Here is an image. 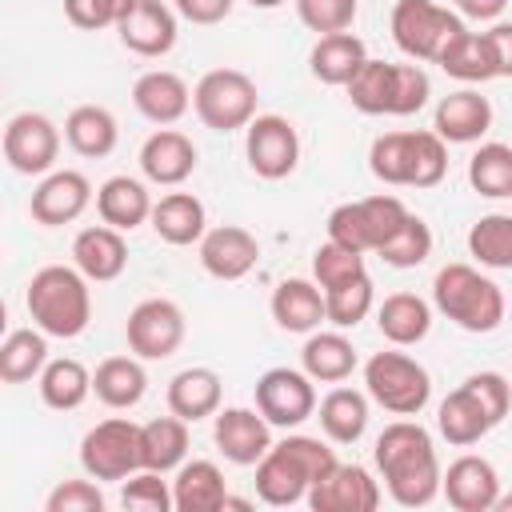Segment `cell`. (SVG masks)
<instances>
[{
  "mask_svg": "<svg viewBox=\"0 0 512 512\" xmlns=\"http://www.w3.org/2000/svg\"><path fill=\"white\" fill-rule=\"evenodd\" d=\"M320 428L332 444H356L368 428V396L356 388H332L320 400Z\"/></svg>",
  "mask_w": 512,
  "mask_h": 512,
  "instance_id": "obj_37",
  "label": "cell"
},
{
  "mask_svg": "<svg viewBox=\"0 0 512 512\" xmlns=\"http://www.w3.org/2000/svg\"><path fill=\"white\" fill-rule=\"evenodd\" d=\"M376 328L388 344L396 348H408V344H420L432 328V308L428 300H420L416 292H392L384 296V304L376 308Z\"/></svg>",
  "mask_w": 512,
  "mask_h": 512,
  "instance_id": "obj_30",
  "label": "cell"
},
{
  "mask_svg": "<svg viewBox=\"0 0 512 512\" xmlns=\"http://www.w3.org/2000/svg\"><path fill=\"white\" fill-rule=\"evenodd\" d=\"M436 64H440L452 80H464V84H484V80L500 76V72H496L492 44H488V32H468V28L444 48V56H440Z\"/></svg>",
  "mask_w": 512,
  "mask_h": 512,
  "instance_id": "obj_36",
  "label": "cell"
},
{
  "mask_svg": "<svg viewBox=\"0 0 512 512\" xmlns=\"http://www.w3.org/2000/svg\"><path fill=\"white\" fill-rule=\"evenodd\" d=\"M92 392V372L72 360V356H60V360H48L44 372H40V400L56 412H72L88 400Z\"/></svg>",
  "mask_w": 512,
  "mask_h": 512,
  "instance_id": "obj_38",
  "label": "cell"
},
{
  "mask_svg": "<svg viewBox=\"0 0 512 512\" xmlns=\"http://www.w3.org/2000/svg\"><path fill=\"white\" fill-rule=\"evenodd\" d=\"M508 196H512V192H508Z\"/></svg>",
  "mask_w": 512,
  "mask_h": 512,
  "instance_id": "obj_59",
  "label": "cell"
},
{
  "mask_svg": "<svg viewBox=\"0 0 512 512\" xmlns=\"http://www.w3.org/2000/svg\"><path fill=\"white\" fill-rule=\"evenodd\" d=\"M464 32V20L436 0H396L392 8V40L412 60H440L444 48Z\"/></svg>",
  "mask_w": 512,
  "mask_h": 512,
  "instance_id": "obj_8",
  "label": "cell"
},
{
  "mask_svg": "<svg viewBox=\"0 0 512 512\" xmlns=\"http://www.w3.org/2000/svg\"><path fill=\"white\" fill-rule=\"evenodd\" d=\"M256 256H260V244L240 224L208 228L200 240V268L216 280H244L256 268Z\"/></svg>",
  "mask_w": 512,
  "mask_h": 512,
  "instance_id": "obj_18",
  "label": "cell"
},
{
  "mask_svg": "<svg viewBox=\"0 0 512 512\" xmlns=\"http://www.w3.org/2000/svg\"><path fill=\"white\" fill-rule=\"evenodd\" d=\"M468 252L484 264V268H500L512 272V216L508 212H488L472 224L468 232Z\"/></svg>",
  "mask_w": 512,
  "mask_h": 512,
  "instance_id": "obj_41",
  "label": "cell"
},
{
  "mask_svg": "<svg viewBox=\"0 0 512 512\" xmlns=\"http://www.w3.org/2000/svg\"><path fill=\"white\" fill-rule=\"evenodd\" d=\"M256 408L272 428H300L316 412L312 376L296 368H268L256 380Z\"/></svg>",
  "mask_w": 512,
  "mask_h": 512,
  "instance_id": "obj_13",
  "label": "cell"
},
{
  "mask_svg": "<svg viewBox=\"0 0 512 512\" xmlns=\"http://www.w3.org/2000/svg\"><path fill=\"white\" fill-rule=\"evenodd\" d=\"M184 332H188V324H184L180 304L164 300V296L140 300L124 324V340H128L132 356H140V360H168L184 344Z\"/></svg>",
  "mask_w": 512,
  "mask_h": 512,
  "instance_id": "obj_10",
  "label": "cell"
},
{
  "mask_svg": "<svg viewBox=\"0 0 512 512\" xmlns=\"http://www.w3.org/2000/svg\"><path fill=\"white\" fill-rule=\"evenodd\" d=\"M368 396L392 416H420L432 400V376L404 352H372L364 364Z\"/></svg>",
  "mask_w": 512,
  "mask_h": 512,
  "instance_id": "obj_5",
  "label": "cell"
},
{
  "mask_svg": "<svg viewBox=\"0 0 512 512\" xmlns=\"http://www.w3.org/2000/svg\"><path fill=\"white\" fill-rule=\"evenodd\" d=\"M248 4H252V8H280L284 0H248Z\"/></svg>",
  "mask_w": 512,
  "mask_h": 512,
  "instance_id": "obj_58",
  "label": "cell"
},
{
  "mask_svg": "<svg viewBox=\"0 0 512 512\" xmlns=\"http://www.w3.org/2000/svg\"><path fill=\"white\" fill-rule=\"evenodd\" d=\"M492 128V104L476 88L448 92L432 112V132L444 144H472Z\"/></svg>",
  "mask_w": 512,
  "mask_h": 512,
  "instance_id": "obj_20",
  "label": "cell"
},
{
  "mask_svg": "<svg viewBox=\"0 0 512 512\" xmlns=\"http://www.w3.org/2000/svg\"><path fill=\"white\" fill-rule=\"evenodd\" d=\"M488 44H492V56H496V72L500 76H512V24L500 20L488 28Z\"/></svg>",
  "mask_w": 512,
  "mask_h": 512,
  "instance_id": "obj_55",
  "label": "cell"
},
{
  "mask_svg": "<svg viewBox=\"0 0 512 512\" xmlns=\"http://www.w3.org/2000/svg\"><path fill=\"white\" fill-rule=\"evenodd\" d=\"M60 156V132L40 112H16L4 124V160L20 176H44L52 172Z\"/></svg>",
  "mask_w": 512,
  "mask_h": 512,
  "instance_id": "obj_11",
  "label": "cell"
},
{
  "mask_svg": "<svg viewBox=\"0 0 512 512\" xmlns=\"http://www.w3.org/2000/svg\"><path fill=\"white\" fill-rule=\"evenodd\" d=\"M92 204V184L84 172H72V168H60V172H48L28 208H32V220L44 224V228H60V224H72L84 208Z\"/></svg>",
  "mask_w": 512,
  "mask_h": 512,
  "instance_id": "obj_16",
  "label": "cell"
},
{
  "mask_svg": "<svg viewBox=\"0 0 512 512\" xmlns=\"http://www.w3.org/2000/svg\"><path fill=\"white\" fill-rule=\"evenodd\" d=\"M188 456V420L172 416H156L148 424H140V460L152 472H172L180 468Z\"/></svg>",
  "mask_w": 512,
  "mask_h": 512,
  "instance_id": "obj_35",
  "label": "cell"
},
{
  "mask_svg": "<svg viewBox=\"0 0 512 512\" xmlns=\"http://www.w3.org/2000/svg\"><path fill=\"white\" fill-rule=\"evenodd\" d=\"M136 0H64V16L68 24L84 28V32H100V28H116Z\"/></svg>",
  "mask_w": 512,
  "mask_h": 512,
  "instance_id": "obj_50",
  "label": "cell"
},
{
  "mask_svg": "<svg viewBox=\"0 0 512 512\" xmlns=\"http://www.w3.org/2000/svg\"><path fill=\"white\" fill-rule=\"evenodd\" d=\"M408 220V208L396 196H364L348 200L328 212V240L356 248V252H380Z\"/></svg>",
  "mask_w": 512,
  "mask_h": 512,
  "instance_id": "obj_6",
  "label": "cell"
},
{
  "mask_svg": "<svg viewBox=\"0 0 512 512\" xmlns=\"http://www.w3.org/2000/svg\"><path fill=\"white\" fill-rule=\"evenodd\" d=\"M372 300H376V292H372V276H368V272H360V276H352V280H344V284H336V288H324L328 324H336V328H356V324L372 312Z\"/></svg>",
  "mask_w": 512,
  "mask_h": 512,
  "instance_id": "obj_43",
  "label": "cell"
},
{
  "mask_svg": "<svg viewBox=\"0 0 512 512\" xmlns=\"http://www.w3.org/2000/svg\"><path fill=\"white\" fill-rule=\"evenodd\" d=\"M64 140L76 156H88V160H100L116 148L120 140V128H116V116L100 104H80L68 112L64 120Z\"/></svg>",
  "mask_w": 512,
  "mask_h": 512,
  "instance_id": "obj_33",
  "label": "cell"
},
{
  "mask_svg": "<svg viewBox=\"0 0 512 512\" xmlns=\"http://www.w3.org/2000/svg\"><path fill=\"white\" fill-rule=\"evenodd\" d=\"M468 184L480 192V196H488V200H496V196H508L512 192V148L508 144H480L476 152H472V160H468Z\"/></svg>",
  "mask_w": 512,
  "mask_h": 512,
  "instance_id": "obj_42",
  "label": "cell"
},
{
  "mask_svg": "<svg viewBox=\"0 0 512 512\" xmlns=\"http://www.w3.org/2000/svg\"><path fill=\"white\" fill-rule=\"evenodd\" d=\"M212 440L228 464L252 468L272 448V424L260 408H220L212 416Z\"/></svg>",
  "mask_w": 512,
  "mask_h": 512,
  "instance_id": "obj_14",
  "label": "cell"
},
{
  "mask_svg": "<svg viewBox=\"0 0 512 512\" xmlns=\"http://www.w3.org/2000/svg\"><path fill=\"white\" fill-rule=\"evenodd\" d=\"M48 364V332L40 328H16L0 344V380L4 384H24L40 376Z\"/></svg>",
  "mask_w": 512,
  "mask_h": 512,
  "instance_id": "obj_39",
  "label": "cell"
},
{
  "mask_svg": "<svg viewBox=\"0 0 512 512\" xmlns=\"http://www.w3.org/2000/svg\"><path fill=\"white\" fill-rule=\"evenodd\" d=\"M464 384L480 396V404L488 408L492 424H500L508 416V408H512V380H504L500 372H472Z\"/></svg>",
  "mask_w": 512,
  "mask_h": 512,
  "instance_id": "obj_53",
  "label": "cell"
},
{
  "mask_svg": "<svg viewBox=\"0 0 512 512\" xmlns=\"http://www.w3.org/2000/svg\"><path fill=\"white\" fill-rule=\"evenodd\" d=\"M360 272H368V268H364V252H356V248H344L336 240H324L312 252V276H316L320 288H336V284H344V280H352Z\"/></svg>",
  "mask_w": 512,
  "mask_h": 512,
  "instance_id": "obj_47",
  "label": "cell"
},
{
  "mask_svg": "<svg viewBox=\"0 0 512 512\" xmlns=\"http://www.w3.org/2000/svg\"><path fill=\"white\" fill-rule=\"evenodd\" d=\"M256 84L240 68H212L192 88V108L212 132H236L256 120Z\"/></svg>",
  "mask_w": 512,
  "mask_h": 512,
  "instance_id": "obj_7",
  "label": "cell"
},
{
  "mask_svg": "<svg viewBox=\"0 0 512 512\" xmlns=\"http://www.w3.org/2000/svg\"><path fill=\"white\" fill-rule=\"evenodd\" d=\"M436 428H440V436H444L448 444L468 448V444L484 440L496 424H492L488 408L480 404V396H476L468 384H460V388H452V392L440 400V408H436Z\"/></svg>",
  "mask_w": 512,
  "mask_h": 512,
  "instance_id": "obj_24",
  "label": "cell"
},
{
  "mask_svg": "<svg viewBox=\"0 0 512 512\" xmlns=\"http://www.w3.org/2000/svg\"><path fill=\"white\" fill-rule=\"evenodd\" d=\"M272 320L284 328V332H316L328 312H324V288L312 284V280H280L276 292H272Z\"/></svg>",
  "mask_w": 512,
  "mask_h": 512,
  "instance_id": "obj_25",
  "label": "cell"
},
{
  "mask_svg": "<svg viewBox=\"0 0 512 512\" xmlns=\"http://www.w3.org/2000/svg\"><path fill=\"white\" fill-rule=\"evenodd\" d=\"M28 316L40 332L56 336V340H72L88 328L92 320V292H88V276L72 264H44L40 272H32L28 292H24Z\"/></svg>",
  "mask_w": 512,
  "mask_h": 512,
  "instance_id": "obj_3",
  "label": "cell"
},
{
  "mask_svg": "<svg viewBox=\"0 0 512 512\" xmlns=\"http://www.w3.org/2000/svg\"><path fill=\"white\" fill-rule=\"evenodd\" d=\"M120 44L136 56H164L176 44V12L164 0H136L132 12L116 24Z\"/></svg>",
  "mask_w": 512,
  "mask_h": 512,
  "instance_id": "obj_19",
  "label": "cell"
},
{
  "mask_svg": "<svg viewBox=\"0 0 512 512\" xmlns=\"http://www.w3.org/2000/svg\"><path fill=\"white\" fill-rule=\"evenodd\" d=\"M368 52H364V40L352 36V32H328L312 44V56H308V68L320 84H332V88H348L352 76L364 68Z\"/></svg>",
  "mask_w": 512,
  "mask_h": 512,
  "instance_id": "obj_26",
  "label": "cell"
},
{
  "mask_svg": "<svg viewBox=\"0 0 512 512\" xmlns=\"http://www.w3.org/2000/svg\"><path fill=\"white\" fill-rule=\"evenodd\" d=\"M132 104H136V112L144 120L168 128L192 108V92H188L184 76H176L168 68H152L132 84Z\"/></svg>",
  "mask_w": 512,
  "mask_h": 512,
  "instance_id": "obj_23",
  "label": "cell"
},
{
  "mask_svg": "<svg viewBox=\"0 0 512 512\" xmlns=\"http://www.w3.org/2000/svg\"><path fill=\"white\" fill-rule=\"evenodd\" d=\"M244 156L260 180H284L300 160V136L288 116H256L244 128Z\"/></svg>",
  "mask_w": 512,
  "mask_h": 512,
  "instance_id": "obj_12",
  "label": "cell"
},
{
  "mask_svg": "<svg viewBox=\"0 0 512 512\" xmlns=\"http://www.w3.org/2000/svg\"><path fill=\"white\" fill-rule=\"evenodd\" d=\"M44 508L48 512H104V492L92 480H60L48 492Z\"/></svg>",
  "mask_w": 512,
  "mask_h": 512,
  "instance_id": "obj_51",
  "label": "cell"
},
{
  "mask_svg": "<svg viewBox=\"0 0 512 512\" xmlns=\"http://www.w3.org/2000/svg\"><path fill=\"white\" fill-rule=\"evenodd\" d=\"M80 468L92 480H128L144 468L140 460V424L124 416H108L80 440Z\"/></svg>",
  "mask_w": 512,
  "mask_h": 512,
  "instance_id": "obj_9",
  "label": "cell"
},
{
  "mask_svg": "<svg viewBox=\"0 0 512 512\" xmlns=\"http://www.w3.org/2000/svg\"><path fill=\"white\" fill-rule=\"evenodd\" d=\"M312 512H376L380 508V484L360 464H336L324 480L308 488Z\"/></svg>",
  "mask_w": 512,
  "mask_h": 512,
  "instance_id": "obj_15",
  "label": "cell"
},
{
  "mask_svg": "<svg viewBox=\"0 0 512 512\" xmlns=\"http://www.w3.org/2000/svg\"><path fill=\"white\" fill-rule=\"evenodd\" d=\"M140 172L152 184L176 188V184H184L196 172V144L184 132H176V128H160L140 148Z\"/></svg>",
  "mask_w": 512,
  "mask_h": 512,
  "instance_id": "obj_22",
  "label": "cell"
},
{
  "mask_svg": "<svg viewBox=\"0 0 512 512\" xmlns=\"http://www.w3.org/2000/svg\"><path fill=\"white\" fill-rule=\"evenodd\" d=\"M336 452L320 436H284L256 464V496L272 508H292L308 500V488L336 468Z\"/></svg>",
  "mask_w": 512,
  "mask_h": 512,
  "instance_id": "obj_2",
  "label": "cell"
},
{
  "mask_svg": "<svg viewBox=\"0 0 512 512\" xmlns=\"http://www.w3.org/2000/svg\"><path fill=\"white\" fill-rule=\"evenodd\" d=\"M376 256H380L384 264H392V268H416V264H424V260L432 256V228H428L420 216L408 212L404 228H400Z\"/></svg>",
  "mask_w": 512,
  "mask_h": 512,
  "instance_id": "obj_45",
  "label": "cell"
},
{
  "mask_svg": "<svg viewBox=\"0 0 512 512\" xmlns=\"http://www.w3.org/2000/svg\"><path fill=\"white\" fill-rule=\"evenodd\" d=\"M96 212H100L104 224H112L120 232H132L144 220H152V196L132 176H108L96 188Z\"/></svg>",
  "mask_w": 512,
  "mask_h": 512,
  "instance_id": "obj_28",
  "label": "cell"
},
{
  "mask_svg": "<svg viewBox=\"0 0 512 512\" xmlns=\"http://www.w3.org/2000/svg\"><path fill=\"white\" fill-rule=\"evenodd\" d=\"M432 304L464 332H492L504 320V292L472 264H444L432 280Z\"/></svg>",
  "mask_w": 512,
  "mask_h": 512,
  "instance_id": "obj_4",
  "label": "cell"
},
{
  "mask_svg": "<svg viewBox=\"0 0 512 512\" xmlns=\"http://www.w3.org/2000/svg\"><path fill=\"white\" fill-rule=\"evenodd\" d=\"M120 504H124L128 512H168V508H176L164 472H152V468H140V472H132V476L124 480Z\"/></svg>",
  "mask_w": 512,
  "mask_h": 512,
  "instance_id": "obj_48",
  "label": "cell"
},
{
  "mask_svg": "<svg viewBox=\"0 0 512 512\" xmlns=\"http://www.w3.org/2000/svg\"><path fill=\"white\" fill-rule=\"evenodd\" d=\"M220 392H224V384L212 368H184L168 380V412L196 424V420L220 412Z\"/></svg>",
  "mask_w": 512,
  "mask_h": 512,
  "instance_id": "obj_32",
  "label": "cell"
},
{
  "mask_svg": "<svg viewBox=\"0 0 512 512\" xmlns=\"http://www.w3.org/2000/svg\"><path fill=\"white\" fill-rule=\"evenodd\" d=\"M440 492L456 512H492L500 496V476L484 456H456L440 476Z\"/></svg>",
  "mask_w": 512,
  "mask_h": 512,
  "instance_id": "obj_17",
  "label": "cell"
},
{
  "mask_svg": "<svg viewBox=\"0 0 512 512\" xmlns=\"http://www.w3.org/2000/svg\"><path fill=\"white\" fill-rule=\"evenodd\" d=\"M72 264H76L88 280H96V284L116 280V276L128 268V244H124V232L112 228V224L80 228L76 240H72Z\"/></svg>",
  "mask_w": 512,
  "mask_h": 512,
  "instance_id": "obj_21",
  "label": "cell"
},
{
  "mask_svg": "<svg viewBox=\"0 0 512 512\" xmlns=\"http://www.w3.org/2000/svg\"><path fill=\"white\" fill-rule=\"evenodd\" d=\"M368 168L376 180L408 188V132H384L368 148Z\"/></svg>",
  "mask_w": 512,
  "mask_h": 512,
  "instance_id": "obj_46",
  "label": "cell"
},
{
  "mask_svg": "<svg viewBox=\"0 0 512 512\" xmlns=\"http://www.w3.org/2000/svg\"><path fill=\"white\" fill-rule=\"evenodd\" d=\"M296 16L316 36L348 32L356 20V0H296Z\"/></svg>",
  "mask_w": 512,
  "mask_h": 512,
  "instance_id": "obj_49",
  "label": "cell"
},
{
  "mask_svg": "<svg viewBox=\"0 0 512 512\" xmlns=\"http://www.w3.org/2000/svg\"><path fill=\"white\" fill-rule=\"evenodd\" d=\"M372 460L380 468V480L388 496L400 508H424L440 492V460L432 448V436L416 420H392L372 448Z\"/></svg>",
  "mask_w": 512,
  "mask_h": 512,
  "instance_id": "obj_1",
  "label": "cell"
},
{
  "mask_svg": "<svg viewBox=\"0 0 512 512\" xmlns=\"http://www.w3.org/2000/svg\"><path fill=\"white\" fill-rule=\"evenodd\" d=\"M348 100L356 112L364 116H392V100H396V64L388 60H364V68L352 76L348 84Z\"/></svg>",
  "mask_w": 512,
  "mask_h": 512,
  "instance_id": "obj_40",
  "label": "cell"
},
{
  "mask_svg": "<svg viewBox=\"0 0 512 512\" xmlns=\"http://www.w3.org/2000/svg\"><path fill=\"white\" fill-rule=\"evenodd\" d=\"M496 512H512V492H500L496 496Z\"/></svg>",
  "mask_w": 512,
  "mask_h": 512,
  "instance_id": "obj_57",
  "label": "cell"
},
{
  "mask_svg": "<svg viewBox=\"0 0 512 512\" xmlns=\"http://www.w3.org/2000/svg\"><path fill=\"white\" fill-rule=\"evenodd\" d=\"M456 8L472 20H496L508 8V0H456Z\"/></svg>",
  "mask_w": 512,
  "mask_h": 512,
  "instance_id": "obj_56",
  "label": "cell"
},
{
  "mask_svg": "<svg viewBox=\"0 0 512 512\" xmlns=\"http://www.w3.org/2000/svg\"><path fill=\"white\" fill-rule=\"evenodd\" d=\"M172 500H176V512H220L228 500L224 472L212 460L180 464L176 480H172Z\"/></svg>",
  "mask_w": 512,
  "mask_h": 512,
  "instance_id": "obj_29",
  "label": "cell"
},
{
  "mask_svg": "<svg viewBox=\"0 0 512 512\" xmlns=\"http://www.w3.org/2000/svg\"><path fill=\"white\" fill-rule=\"evenodd\" d=\"M92 392L108 408H136L148 392V372L140 356H108L92 372Z\"/></svg>",
  "mask_w": 512,
  "mask_h": 512,
  "instance_id": "obj_31",
  "label": "cell"
},
{
  "mask_svg": "<svg viewBox=\"0 0 512 512\" xmlns=\"http://www.w3.org/2000/svg\"><path fill=\"white\" fill-rule=\"evenodd\" d=\"M152 232L164 240V244H200L204 232H208V216H204V204L192 196V192H168L152 204Z\"/></svg>",
  "mask_w": 512,
  "mask_h": 512,
  "instance_id": "obj_27",
  "label": "cell"
},
{
  "mask_svg": "<svg viewBox=\"0 0 512 512\" xmlns=\"http://www.w3.org/2000/svg\"><path fill=\"white\" fill-rule=\"evenodd\" d=\"M236 0H176V12L192 24H220Z\"/></svg>",
  "mask_w": 512,
  "mask_h": 512,
  "instance_id": "obj_54",
  "label": "cell"
},
{
  "mask_svg": "<svg viewBox=\"0 0 512 512\" xmlns=\"http://www.w3.org/2000/svg\"><path fill=\"white\" fill-rule=\"evenodd\" d=\"M448 172V144L436 132H408V188H436Z\"/></svg>",
  "mask_w": 512,
  "mask_h": 512,
  "instance_id": "obj_44",
  "label": "cell"
},
{
  "mask_svg": "<svg viewBox=\"0 0 512 512\" xmlns=\"http://www.w3.org/2000/svg\"><path fill=\"white\" fill-rule=\"evenodd\" d=\"M428 72L420 64H396V100H392V116H412L428 104Z\"/></svg>",
  "mask_w": 512,
  "mask_h": 512,
  "instance_id": "obj_52",
  "label": "cell"
},
{
  "mask_svg": "<svg viewBox=\"0 0 512 512\" xmlns=\"http://www.w3.org/2000/svg\"><path fill=\"white\" fill-rule=\"evenodd\" d=\"M300 364L312 380L320 384H340L352 376L356 368V348L344 332H308L304 348H300Z\"/></svg>",
  "mask_w": 512,
  "mask_h": 512,
  "instance_id": "obj_34",
  "label": "cell"
}]
</instances>
